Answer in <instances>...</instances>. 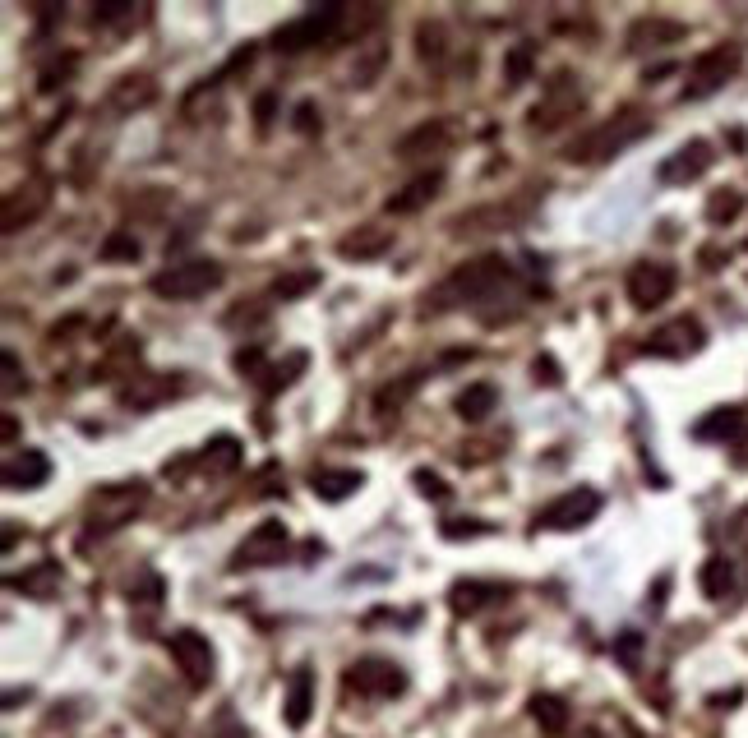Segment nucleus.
<instances>
[{
  "instance_id": "nucleus-1",
  "label": "nucleus",
  "mask_w": 748,
  "mask_h": 738,
  "mask_svg": "<svg viewBox=\"0 0 748 738\" xmlns=\"http://www.w3.org/2000/svg\"><path fill=\"white\" fill-rule=\"evenodd\" d=\"M647 134H652V116L642 107H624V111H615V116H605L601 125H592L587 134H578V139L564 148V157L573 167H596V162H610V157H619L624 148L647 139Z\"/></svg>"
},
{
  "instance_id": "nucleus-2",
  "label": "nucleus",
  "mask_w": 748,
  "mask_h": 738,
  "mask_svg": "<svg viewBox=\"0 0 748 738\" xmlns=\"http://www.w3.org/2000/svg\"><path fill=\"white\" fill-rule=\"evenodd\" d=\"M508 282H513V263H508L504 254H481V259H467L458 273L439 286L435 296H425V300H435L425 314H439V310H448V305H462V300H467V305H481V300L499 296Z\"/></svg>"
},
{
  "instance_id": "nucleus-3",
  "label": "nucleus",
  "mask_w": 748,
  "mask_h": 738,
  "mask_svg": "<svg viewBox=\"0 0 748 738\" xmlns=\"http://www.w3.org/2000/svg\"><path fill=\"white\" fill-rule=\"evenodd\" d=\"M347 10H351V5H342V0H328V5H310L301 19H291V24H282L278 33H273V47L287 51V56H296V51H305V47L333 42V37L342 33V24H347Z\"/></svg>"
},
{
  "instance_id": "nucleus-4",
  "label": "nucleus",
  "mask_w": 748,
  "mask_h": 738,
  "mask_svg": "<svg viewBox=\"0 0 748 738\" xmlns=\"http://www.w3.org/2000/svg\"><path fill=\"white\" fill-rule=\"evenodd\" d=\"M148 503V485L144 480H125V485H102L88 499V536H111L125 522H134V512Z\"/></svg>"
},
{
  "instance_id": "nucleus-5",
  "label": "nucleus",
  "mask_w": 748,
  "mask_h": 738,
  "mask_svg": "<svg viewBox=\"0 0 748 738\" xmlns=\"http://www.w3.org/2000/svg\"><path fill=\"white\" fill-rule=\"evenodd\" d=\"M222 286V263L218 259H185L171 263L153 277V296L162 300H199Z\"/></svg>"
},
{
  "instance_id": "nucleus-6",
  "label": "nucleus",
  "mask_w": 748,
  "mask_h": 738,
  "mask_svg": "<svg viewBox=\"0 0 748 738\" xmlns=\"http://www.w3.org/2000/svg\"><path fill=\"white\" fill-rule=\"evenodd\" d=\"M582 84L573 79V74H555L550 84H545V93H541V102L531 107V116H527V130L531 134H555V130H564L568 120L578 116L582 111Z\"/></svg>"
},
{
  "instance_id": "nucleus-7",
  "label": "nucleus",
  "mask_w": 748,
  "mask_h": 738,
  "mask_svg": "<svg viewBox=\"0 0 748 738\" xmlns=\"http://www.w3.org/2000/svg\"><path fill=\"white\" fill-rule=\"evenodd\" d=\"M739 60L744 51L735 42H721V47H707L693 65H688V84H684V102H698V97H712L721 93L730 79L739 74Z\"/></svg>"
},
{
  "instance_id": "nucleus-8",
  "label": "nucleus",
  "mask_w": 748,
  "mask_h": 738,
  "mask_svg": "<svg viewBox=\"0 0 748 738\" xmlns=\"http://www.w3.org/2000/svg\"><path fill=\"white\" fill-rule=\"evenodd\" d=\"M167 651H171V660H176V669L185 674V683H190V688H208V683H213V669H218V651H213V642H208L204 632L176 628V632L167 637Z\"/></svg>"
},
{
  "instance_id": "nucleus-9",
  "label": "nucleus",
  "mask_w": 748,
  "mask_h": 738,
  "mask_svg": "<svg viewBox=\"0 0 748 738\" xmlns=\"http://www.w3.org/2000/svg\"><path fill=\"white\" fill-rule=\"evenodd\" d=\"M342 688L356 692V697H374V702H388V697H402L407 692V674H402L393 660H356V665L342 674Z\"/></svg>"
},
{
  "instance_id": "nucleus-10",
  "label": "nucleus",
  "mask_w": 748,
  "mask_h": 738,
  "mask_svg": "<svg viewBox=\"0 0 748 738\" xmlns=\"http://www.w3.org/2000/svg\"><path fill=\"white\" fill-rule=\"evenodd\" d=\"M675 268L670 263H656V259H647V263H633L628 268V300H633V310H661L665 300L675 296Z\"/></svg>"
},
{
  "instance_id": "nucleus-11",
  "label": "nucleus",
  "mask_w": 748,
  "mask_h": 738,
  "mask_svg": "<svg viewBox=\"0 0 748 738\" xmlns=\"http://www.w3.org/2000/svg\"><path fill=\"white\" fill-rule=\"evenodd\" d=\"M47 203H51V185L42 176L24 180V185H14V190H5V203H0V227H5V236L33 227L37 217L47 213Z\"/></svg>"
},
{
  "instance_id": "nucleus-12",
  "label": "nucleus",
  "mask_w": 748,
  "mask_h": 738,
  "mask_svg": "<svg viewBox=\"0 0 748 738\" xmlns=\"http://www.w3.org/2000/svg\"><path fill=\"white\" fill-rule=\"evenodd\" d=\"M601 512V494L596 489H568L559 499H550L541 512H536V526L541 531H578Z\"/></svg>"
},
{
  "instance_id": "nucleus-13",
  "label": "nucleus",
  "mask_w": 748,
  "mask_h": 738,
  "mask_svg": "<svg viewBox=\"0 0 748 738\" xmlns=\"http://www.w3.org/2000/svg\"><path fill=\"white\" fill-rule=\"evenodd\" d=\"M282 554H287V526H282L278 517H268V522H259L250 536L241 540L231 568H236V572H241V568H268V563H278Z\"/></svg>"
},
{
  "instance_id": "nucleus-14",
  "label": "nucleus",
  "mask_w": 748,
  "mask_h": 738,
  "mask_svg": "<svg viewBox=\"0 0 748 738\" xmlns=\"http://www.w3.org/2000/svg\"><path fill=\"white\" fill-rule=\"evenodd\" d=\"M453 143H458V125H453L448 116H430V120H421L416 130L402 134L393 153H398L402 162H416V157H439V153H448Z\"/></svg>"
},
{
  "instance_id": "nucleus-15",
  "label": "nucleus",
  "mask_w": 748,
  "mask_h": 738,
  "mask_svg": "<svg viewBox=\"0 0 748 738\" xmlns=\"http://www.w3.org/2000/svg\"><path fill=\"white\" fill-rule=\"evenodd\" d=\"M712 162H716L712 143H707V139H688L684 148H675V153L656 167V180H661V185H693L698 176L712 171Z\"/></svg>"
},
{
  "instance_id": "nucleus-16",
  "label": "nucleus",
  "mask_w": 748,
  "mask_h": 738,
  "mask_svg": "<svg viewBox=\"0 0 748 738\" xmlns=\"http://www.w3.org/2000/svg\"><path fill=\"white\" fill-rule=\"evenodd\" d=\"M642 351H647V356H665V360L693 356V351H702V323L684 314V319H675V323H665V328H656V333L642 342Z\"/></svg>"
},
{
  "instance_id": "nucleus-17",
  "label": "nucleus",
  "mask_w": 748,
  "mask_h": 738,
  "mask_svg": "<svg viewBox=\"0 0 748 738\" xmlns=\"http://www.w3.org/2000/svg\"><path fill=\"white\" fill-rule=\"evenodd\" d=\"M176 393H181V379H176V374H134L130 383L116 388L121 406H130V411H153L157 402H167V397H176Z\"/></svg>"
},
{
  "instance_id": "nucleus-18",
  "label": "nucleus",
  "mask_w": 748,
  "mask_h": 738,
  "mask_svg": "<svg viewBox=\"0 0 748 738\" xmlns=\"http://www.w3.org/2000/svg\"><path fill=\"white\" fill-rule=\"evenodd\" d=\"M670 42H684V24L661 19V14L638 19V24L628 28V37H624V47L633 51V56H642V51H661V47H670Z\"/></svg>"
},
{
  "instance_id": "nucleus-19",
  "label": "nucleus",
  "mask_w": 748,
  "mask_h": 738,
  "mask_svg": "<svg viewBox=\"0 0 748 738\" xmlns=\"http://www.w3.org/2000/svg\"><path fill=\"white\" fill-rule=\"evenodd\" d=\"M393 250V227H379V222H365V227L347 231L338 240V254L342 259H356V263H370V259H384Z\"/></svg>"
},
{
  "instance_id": "nucleus-20",
  "label": "nucleus",
  "mask_w": 748,
  "mask_h": 738,
  "mask_svg": "<svg viewBox=\"0 0 748 738\" xmlns=\"http://www.w3.org/2000/svg\"><path fill=\"white\" fill-rule=\"evenodd\" d=\"M153 97H157V84L148 74H121L107 93V111L111 116H134V111L153 107Z\"/></svg>"
},
{
  "instance_id": "nucleus-21",
  "label": "nucleus",
  "mask_w": 748,
  "mask_h": 738,
  "mask_svg": "<svg viewBox=\"0 0 748 738\" xmlns=\"http://www.w3.org/2000/svg\"><path fill=\"white\" fill-rule=\"evenodd\" d=\"M314 715V669H291L287 679V702H282V720L287 729H305Z\"/></svg>"
},
{
  "instance_id": "nucleus-22",
  "label": "nucleus",
  "mask_w": 748,
  "mask_h": 738,
  "mask_svg": "<svg viewBox=\"0 0 748 738\" xmlns=\"http://www.w3.org/2000/svg\"><path fill=\"white\" fill-rule=\"evenodd\" d=\"M0 476H5V489H37V485H47V476H51V457L37 453V448H24V453L5 457Z\"/></svg>"
},
{
  "instance_id": "nucleus-23",
  "label": "nucleus",
  "mask_w": 748,
  "mask_h": 738,
  "mask_svg": "<svg viewBox=\"0 0 748 738\" xmlns=\"http://www.w3.org/2000/svg\"><path fill=\"white\" fill-rule=\"evenodd\" d=\"M439 185H444V176L439 171H425V176H416L411 185H402L398 194H388V213L402 217V213H421L425 203L439 194Z\"/></svg>"
},
{
  "instance_id": "nucleus-24",
  "label": "nucleus",
  "mask_w": 748,
  "mask_h": 738,
  "mask_svg": "<svg viewBox=\"0 0 748 738\" xmlns=\"http://www.w3.org/2000/svg\"><path fill=\"white\" fill-rule=\"evenodd\" d=\"M504 596H508V586H499V582H453L448 605H453V614H476L481 605H495Z\"/></svg>"
},
{
  "instance_id": "nucleus-25",
  "label": "nucleus",
  "mask_w": 748,
  "mask_h": 738,
  "mask_svg": "<svg viewBox=\"0 0 748 738\" xmlns=\"http://www.w3.org/2000/svg\"><path fill=\"white\" fill-rule=\"evenodd\" d=\"M513 217H522V208L518 203H490V208H471V213H462V217H453V231L458 236H467V231H504Z\"/></svg>"
},
{
  "instance_id": "nucleus-26",
  "label": "nucleus",
  "mask_w": 748,
  "mask_h": 738,
  "mask_svg": "<svg viewBox=\"0 0 748 738\" xmlns=\"http://www.w3.org/2000/svg\"><path fill=\"white\" fill-rule=\"evenodd\" d=\"M531 720H536V729H541L545 738H564L573 715H568L564 697H555V692H536V697H531Z\"/></svg>"
},
{
  "instance_id": "nucleus-27",
  "label": "nucleus",
  "mask_w": 748,
  "mask_h": 738,
  "mask_svg": "<svg viewBox=\"0 0 748 738\" xmlns=\"http://www.w3.org/2000/svg\"><path fill=\"white\" fill-rule=\"evenodd\" d=\"M388 65V47L379 42V37H370L361 51H356V60H351V70H347V84L351 88H370L379 74H384Z\"/></svg>"
},
{
  "instance_id": "nucleus-28",
  "label": "nucleus",
  "mask_w": 748,
  "mask_h": 738,
  "mask_svg": "<svg viewBox=\"0 0 748 738\" xmlns=\"http://www.w3.org/2000/svg\"><path fill=\"white\" fill-rule=\"evenodd\" d=\"M361 485H365V476H361V471H347V466H342V471H314V476H310V489H314V494H319L324 503L351 499V494H356Z\"/></svg>"
},
{
  "instance_id": "nucleus-29",
  "label": "nucleus",
  "mask_w": 748,
  "mask_h": 738,
  "mask_svg": "<svg viewBox=\"0 0 748 738\" xmlns=\"http://www.w3.org/2000/svg\"><path fill=\"white\" fill-rule=\"evenodd\" d=\"M194 466L208 471V476H227V471L241 466V443L231 439V434H218L213 443H204V453L194 457Z\"/></svg>"
},
{
  "instance_id": "nucleus-30",
  "label": "nucleus",
  "mask_w": 748,
  "mask_h": 738,
  "mask_svg": "<svg viewBox=\"0 0 748 738\" xmlns=\"http://www.w3.org/2000/svg\"><path fill=\"white\" fill-rule=\"evenodd\" d=\"M698 586L707 600H725L735 596V563L725 559V554H712V559L698 568Z\"/></svg>"
},
{
  "instance_id": "nucleus-31",
  "label": "nucleus",
  "mask_w": 748,
  "mask_h": 738,
  "mask_svg": "<svg viewBox=\"0 0 748 738\" xmlns=\"http://www.w3.org/2000/svg\"><path fill=\"white\" fill-rule=\"evenodd\" d=\"M421 383H425V369H411V374H402L398 383H388V388H379V393H374V411H379V416H398Z\"/></svg>"
},
{
  "instance_id": "nucleus-32",
  "label": "nucleus",
  "mask_w": 748,
  "mask_h": 738,
  "mask_svg": "<svg viewBox=\"0 0 748 738\" xmlns=\"http://www.w3.org/2000/svg\"><path fill=\"white\" fill-rule=\"evenodd\" d=\"M739 429H744V411H739V406H721L712 416H702L698 425H693V434H698L702 443H716V439H735Z\"/></svg>"
},
{
  "instance_id": "nucleus-33",
  "label": "nucleus",
  "mask_w": 748,
  "mask_h": 738,
  "mask_svg": "<svg viewBox=\"0 0 748 738\" xmlns=\"http://www.w3.org/2000/svg\"><path fill=\"white\" fill-rule=\"evenodd\" d=\"M453 406H458V416H462V420H471V425H476V420H485V416H490V411L499 406L495 383H467Z\"/></svg>"
},
{
  "instance_id": "nucleus-34",
  "label": "nucleus",
  "mask_w": 748,
  "mask_h": 738,
  "mask_svg": "<svg viewBox=\"0 0 748 738\" xmlns=\"http://www.w3.org/2000/svg\"><path fill=\"white\" fill-rule=\"evenodd\" d=\"M536 70V42H518V47L504 51V84L508 88H522Z\"/></svg>"
},
{
  "instance_id": "nucleus-35",
  "label": "nucleus",
  "mask_w": 748,
  "mask_h": 738,
  "mask_svg": "<svg viewBox=\"0 0 748 738\" xmlns=\"http://www.w3.org/2000/svg\"><path fill=\"white\" fill-rule=\"evenodd\" d=\"M305 369V351H291L282 365H268V374L259 379V388H264V397H273V393H282V388H291L296 383V374Z\"/></svg>"
},
{
  "instance_id": "nucleus-36",
  "label": "nucleus",
  "mask_w": 748,
  "mask_h": 738,
  "mask_svg": "<svg viewBox=\"0 0 748 738\" xmlns=\"http://www.w3.org/2000/svg\"><path fill=\"white\" fill-rule=\"evenodd\" d=\"M139 254H144V245H139L134 231H111V236L102 240V263H134Z\"/></svg>"
},
{
  "instance_id": "nucleus-37",
  "label": "nucleus",
  "mask_w": 748,
  "mask_h": 738,
  "mask_svg": "<svg viewBox=\"0 0 748 738\" xmlns=\"http://www.w3.org/2000/svg\"><path fill=\"white\" fill-rule=\"evenodd\" d=\"M739 208H744L739 190H716L712 199H707V222H712V227H725V222L739 217Z\"/></svg>"
},
{
  "instance_id": "nucleus-38",
  "label": "nucleus",
  "mask_w": 748,
  "mask_h": 738,
  "mask_svg": "<svg viewBox=\"0 0 748 738\" xmlns=\"http://www.w3.org/2000/svg\"><path fill=\"white\" fill-rule=\"evenodd\" d=\"M56 577H61V568H56V563H42V568H37V572H28L24 582H19V577H10V586H24L28 596L47 600V596H51V582H56Z\"/></svg>"
},
{
  "instance_id": "nucleus-39",
  "label": "nucleus",
  "mask_w": 748,
  "mask_h": 738,
  "mask_svg": "<svg viewBox=\"0 0 748 738\" xmlns=\"http://www.w3.org/2000/svg\"><path fill=\"white\" fill-rule=\"evenodd\" d=\"M416 51H421V60H444V51H448L444 24H421V28H416Z\"/></svg>"
},
{
  "instance_id": "nucleus-40",
  "label": "nucleus",
  "mask_w": 748,
  "mask_h": 738,
  "mask_svg": "<svg viewBox=\"0 0 748 738\" xmlns=\"http://www.w3.org/2000/svg\"><path fill=\"white\" fill-rule=\"evenodd\" d=\"M74 65H79V56H74V51H70V56H61V60H51L47 70H42V79H37V88H42V93H56V88H61L65 79L74 74Z\"/></svg>"
},
{
  "instance_id": "nucleus-41",
  "label": "nucleus",
  "mask_w": 748,
  "mask_h": 738,
  "mask_svg": "<svg viewBox=\"0 0 748 738\" xmlns=\"http://www.w3.org/2000/svg\"><path fill=\"white\" fill-rule=\"evenodd\" d=\"M231 365H236V374H241V379H264L268 374V360H264V351H259V346H245V351H236V360H231Z\"/></svg>"
},
{
  "instance_id": "nucleus-42",
  "label": "nucleus",
  "mask_w": 748,
  "mask_h": 738,
  "mask_svg": "<svg viewBox=\"0 0 748 738\" xmlns=\"http://www.w3.org/2000/svg\"><path fill=\"white\" fill-rule=\"evenodd\" d=\"M268 319V300H254V305H236V310H227V328H259V323Z\"/></svg>"
},
{
  "instance_id": "nucleus-43",
  "label": "nucleus",
  "mask_w": 748,
  "mask_h": 738,
  "mask_svg": "<svg viewBox=\"0 0 748 738\" xmlns=\"http://www.w3.org/2000/svg\"><path fill=\"white\" fill-rule=\"evenodd\" d=\"M310 286H319V273H291V277H278V282H273V296L291 300V296H305Z\"/></svg>"
},
{
  "instance_id": "nucleus-44",
  "label": "nucleus",
  "mask_w": 748,
  "mask_h": 738,
  "mask_svg": "<svg viewBox=\"0 0 748 738\" xmlns=\"http://www.w3.org/2000/svg\"><path fill=\"white\" fill-rule=\"evenodd\" d=\"M125 19H134V5H130V0H107V5H97V10H93V24H102V28L125 24Z\"/></svg>"
},
{
  "instance_id": "nucleus-45",
  "label": "nucleus",
  "mask_w": 748,
  "mask_h": 738,
  "mask_svg": "<svg viewBox=\"0 0 748 738\" xmlns=\"http://www.w3.org/2000/svg\"><path fill=\"white\" fill-rule=\"evenodd\" d=\"M615 655H619V665L624 669H638V655H642V632H619V642H615Z\"/></svg>"
},
{
  "instance_id": "nucleus-46",
  "label": "nucleus",
  "mask_w": 748,
  "mask_h": 738,
  "mask_svg": "<svg viewBox=\"0 0 748 738\" xmlns=\"http://www.w3.org/2000/svg\"><path fill=\"white\" fill-rule=\"evenodd\" d=\"M439 536H444V540H471V536H490V526L476 522V517H467V522H444V526H439Z\"/></svg>"
},
{
  "instance_id": "nucleus-47",
  "label": "nucleus",
  "mask_w": 748,
  "mask_h": 738,
  "mask_svg": "<svg viewBox=\"0 0 748 738\" xmlns=\"http://www.w3.org/2000/svg\"><path fill=\"white\" fill-rule=\"evenodd\" d=\"M273 116H278V93H259V97H254V125H259V130H268V125H273Z\"/></svg>"
},
{
  "instance_id": "nucleus-48",
  "label": "nucleus",
  "mask_w": 748,
  "mask_h": 738,
  "mask_svg": "<svg viewBox=\"0 0 748 738\" xmlns=\"http://www.w3.org/2000/svg\"><path fill=\"white\" fill-rule=\"evenodd\" d=\"M411 480H416V489H421L425 499H435V503H444V499H448V485H444L439 476H430V471H416Z\"/></svg>"
},
{
  "instance_id": "nucleus-49",
  "label": "nucleus",
  "mask_w": 748,
  "mask_h": 738,
  "mask_svg": "<svg viewBox=\"0 0 748 738\" xmlns=\"http://www.w3.org/2000/svg\"><path fill=\"white\" fill-rule=\"evenodd\" d=\"M291 125H296L301 134H319V107H314V102H301V107H296V120H291Z\"/></svg>"
},
{
  "instance_id": "nucleus-50",
  "label": "nucleus",
  "mask_w": 748,
  "mask_h": 738,
  "mask_svg": "<svg viewBox=\"0 0 748 738\" xmlns=\"http://www.w3.org/2000/svg\"><path fill=\"white\" fill-rule=\"evenodd\" d=\"M531 369H536V383H550V388H559V383H564V379H559V365H555V360H550V356H536V365H531Z\"/></svg>"
},
{
  "instance_id": "nucleus-51",
  "label": "nucleus",
  "mask_w": 748,
  "mask_h": 738,
  "mask_svg": "<svg viewBox=\"0 0 748 738\" xmlns=\"http://www.w3.org/2000/svg\"><path fill=\"white\" fill-rule=\"evenodd\" d=\"M19 393V360H14V351H5V397Z\"/></svg>"
},
{
  "instance_id": "nucleus-52",
  "label": "nucleus",
  "mask_w": 748,
  "mask_h": 738,
  "mask_svg": "<svg viewBox=\"0 0 748 738\" xmlns=\"http://www.w3.org/2000/svg\"><path fill=\"white\" fill-rule=\"evenodd\" d=\"M702 259H707V263H702V268H712V273H716V268H721V259H725V254H721V250H702Z\"/></svg>"
},
{
  "instance_id": "nucleus-53",
  "label": "nucleus",
  "mask_w": 748,
  "mask_h": 738,
  "mask_svg": "<svg viewBox=\"0 0 748 738\" xmlns=\"http://www.w3.org/2000/svg\"><path fill=\"white\" fill-rule=\"evenodd\" d=\"M578 738H601V734H596V729H582V734Z\"/></svg>"
}]
</instances>
